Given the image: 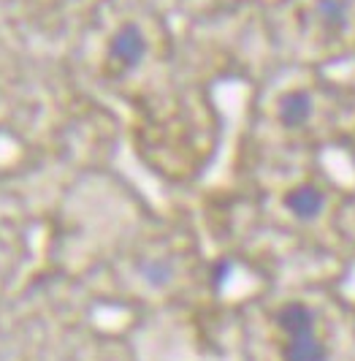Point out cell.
<instances>
[{"label": "cell", "instance_id": "obj_6", "mask_svg": "<svg viewBox=\"0 0 355 361\" xmlns=\"http://www.w3.org/2000/svg\"><path fill=\"white\" fill-rule=\"evenodd\" d=\"M320 22L331 30H342L347 25V0H318Z\"/></svg>", "mask_w": 355, "mask_h": 361}, {"label": "cell", "instance_id": "obj_4", "mask_svg": "<svg viewBox=\"0 0 355 361\" xmlns=\"http://www.w3.org/2000/svg\"><path fill=\"white\" fill-rule=\"evenodd\" d=\"M285 361H328V348L318 334H299L287 337V345L282 350Z\"/></svg>", "mask_w": 355, "mask_h": 361}, {"label": "cell", "instance_id": "obj_3", "mask_svg": "<svg viewBox=\"0 0 355 361\" xmlns=\"http://www.w3.org/2000/svg\"><path fill=\"white\" fill-rule=\"evenodd\" d=\"M277 326L282 329L287 337L299 334H312L315 331V312L301 305V302H287L277 310Z\"/></svg>", "mask_w": 355, "mask_h": 361}, {"label": "cell", "instance_id": "obj_7", "mask_svg": "<svg viewBox=\"0 0 355 361\" xmlns=\"http://www.w3.org/2000/svg\"><path fill=\"white\" fill-rule=\"evenodd\" d=\"M142 274L149 286H158L160 288V286H166V283L171 280L174 269H171V264L163 261V258H149V261H144L142 264Z\"/></svg>", "mask_w": 355, "mask_h": 361}, {"label": "cell", "instance_id": "obj_5", "mask_svg": "<svg viewBox=\"0 0 355 361\" xmlns=\"http://www.w3.org/2000/svg\"><path fill=\"white\" fill-rule=\"evenodd\" d=\"M309 117H312V98H309V92L293 90L282 95V101H280V120H282L285 128H299Z\"/></svg>", "mask_w": 355, "mask_h": 361}, {"label": "cell", "instance_id": "obj_2", "mask_svg": "<svg viewBox=\"0 0 355 361\" xmlns=\"http://www.w3.org/2000/svg\"><path fill=\"white\" fill-rule=\"evenodd\" d=\"M285 207L299 220H315L325 207V196L318 185H296L285 193Z\"/></svg>", "mask_w": 355, "mask_h": 361}, {"label": "cell", "instance_id": "obj_1", "mask_svg": "<svg viewBox=\"0 0 355 361\" xmlns=\"http://www.w3.org/2000/svg\"><path fill=\"white\" fill-rule=\"evenodd\" d=\"M108 57L120 63L123 68H136L147 57V36L136 22H125L114 30L108 41Z\"/></svg>", "mask_w": 355, "mask_h": 361}]
</instances>
